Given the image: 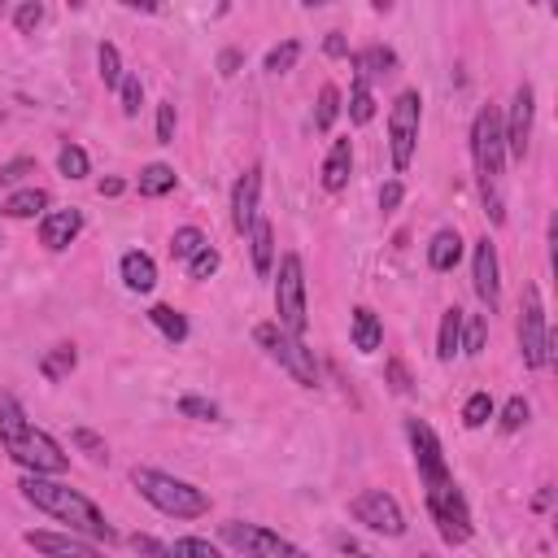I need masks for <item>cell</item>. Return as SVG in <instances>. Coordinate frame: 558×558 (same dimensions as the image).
Instances as JSON below:
<instances>
[{"label":"cell","instance_id":"6da1fadb","mask_svg":"<svg viewBox=\"0 0 558 558\" xmlns=\"http://www.w3.org/2000/svg\"><path fill=\"white\" fill-rule=\"evenodd\" d=\"M17 488H22V497H26L35 510L52 514V519L65 523L74 536H87V541H113V536H118V532L109 527L105 510H100L87 493L70 488V484L57 480V475H26Z\"/></svg>","mask_w":558,"mask_h":558},{"label":"cell","instance_id":"7a4b0ae2","mask_svg":"<svg viewBox=\"0 0 558 558\" xmlns=\"http://www.w3.org/2000/svg\"><path fill=\"white\" fill-rule=\"evenodd\" d=\"M0 445L26 475H61L70 466V453L26 418L22 401L13 392H0Z\"/></svg>","mask_w":558,"mask_h":558},{"label":"cell","instance_id":"3957f363","mask_svg":"<svg viewBox=\"0 0 558 558\" xmlns=\"http://www.w3.org/2000/svg\"><path fill=\"white\" fill-rule=\"evenodd\" d=\"M471 161H475V183L488 218L501 227L506 222V140H501V109L484 105L471 122Z\"/></svg>","mask_w":558,"mask_h":558},{"label":"cell","instance_id":"277c9868","mask_svg":"<svg viewBox=\"0 0 558 558\" xmlns=\"http://www.w3.org/2000/svg\"><path fill=\"white\" fill-rule=\"evenodd\" d=\"M131 484L140 488V497H144L153 510H161V514H170V519H201V514H209V493L196 488L192 480L170 475V471L135 466V471H131Z\"/></svg>","mask_w":558,"mask_h":558},{"label":"cell","instance_id":"5b68a950","mask_svg":"<svg viewBox=\"0 0 558 558\" xmlns=\"http://www.w3.org/2000/svg\"><path fill=\"white\" fill-rule=\"evenodd\" d=\"M423 497H427V514H432V523H436L440 541H445V545H466V541H471V532H475V523H471L466 497L458 493L453 475H449V480H440V484H423Z\"/></svg>","mask_w":558,"mask_h":558},{"label":"cell","instance_id":"8992f818","mask_svg":"<svg viewBox=\"0 0 558 558\" xmlns=\"http://www.w3.org/2000/svg\"><path fill=\"white\" fill-rule=\"evenodd\" d=\"M275 314H279V327L288 336H305L310 318H305V266H301V253H283L279 257V275H275Z\"/></svg>","mask_w":558,"mask_h":558},{"label":"cell","instance_id":"52a82bcc","mask_svg":"<svg viewBox=\"0 0 558 558\" xmlns=\"http://www.w3.org/2000/svg\"><path fill=\"white\" fill-rule=\"evenodd\" d=\"M549 353H554V340H549L541 288L523 283V296H519V357H523L527 371H541L549 362Z\"/></svg>","mask_w":558,"mask_h":558},{"label":"cell","instance_id":"ba28073f","mask_svg":"<svg viewBox=\"0 0 558 558\" xmlns=\"http://www.w3.org/2000/svg\"><path fill=\"white\" fill-rule=\"evenodd\" d=\"M253 340L266 349V357H275L301 388H318V362H314V353L296 340V336H288L279 323H262V327H253Z\"/></svg>","mask_w":558,"mask_h":558},{"label":"cell","instance_id":"9c48e42d","mask_svg":"<svg viewBox=\"0 0 558 558\" xmlns=\"http://www.w3.org/2000/svg\"><path fill=\"white\" fill-rule=\"evenodd\" d=\"M418 126H423V96L414 87H405L392 109H388V153H392V170H405L414 161L418 148Z\"/></svg>","mask_w":558,"mask_h":558},{"label":"cell","instance_id":"30bf717a","mask_svg":"<svg viewBox=\"0 0 558 558\" xmlns=\"http://www.w3.org/2000/svg\"><path fill=\"white\" fill-rule=\"evenodd\" d=\"M222 536H227L240 554H248V558H310L301 545H292L288 536H279V532H270V527H262V523H240V519H231V523H222Z\"/></svg>","mask_w":558,"mask_h":558},{"label":"cell","instance_id":"8fae6325","mask_svg":"<svg viewBox=\"0 0 558 558\" xmlns=\"http://www.w3.org/2000/svg\"><path fill=\"white\" fill-rule=\"evenodd\" d=\"M349 514H353L362 527L379 532V536H401V532H405V514H401L397 497L384 493V488H362V493L349 501Z\"/></svg>","mask_w":558,"mask_h":558},{"label":"cell","instance_id":"7c38bea8","mask_svg":"<svg viewBox=\"0 0 558 558\" xmlns=\"http://www.w3.org/2000/svg\"><path fill=\"white\" fill-rule=\"evenodd\" d=\"M532 118H536V96H532V83H519V87H514V96H510V113L501 118L506 157L523 161L527 140H532Z\"/></svg>","mask_w":558,"mask_h":558},{"label":"cell","instance_id":"4fadbf2b","mask_svg":"<svg viewBox=\"0 0 558 558\" xmlns=\"http://www.w3.org/2000/svg\"><path fill=\"white\" fill-rule=\"evenodd\" d=\"M405 436H410V449H414L418 480H423V484H440V480H449V462H445V449H440V436L432 432V423H423V418H405Z\"/></svg>","mask_w":558,"mask_h":558},{"label":"cell","instance_id":"5bb4252c","mask_svg":"<svg viewBox=\"0 0 558 558\" xmlns=\"http://www.w3.org/2000/svg\"><path fill=\"white\" fill-rule=\"evenodd\" d=\"M471 283H475V296L488 305V314L501 305V266H497V248L493 240H475L471 248Z\"/></svg>","mask_w":558,"mask_h":558},{"label":"cell","instance_id":"9a60e30c","mask_svg":"<svg viewBox=\"0 0 558 558\" xmlns=\"http://www.w3.org/2000/svg\"><path fill=\"white\" fill-rule=\"evenodd\" d=\"M22 541L44 558H105V549H96L87 536L74 532H26Z\"/></svg>","mask_w":558,"mask_h":558},{"label":"cell","instance_id":"2e32d148","mask_svg":"<svg viewBox=\"0 0 558 558\" xmlns=\"http://www.w3.org/2000/svg\"><path fill=\"white\" fill-rule=\"evenodd\" d=\"M257 196H262V166H248L231 187V227L244 235L257 222Z\"/></svg>","mask_w":558,"mask_h":558},{"label":"cell","instance_id":"e0dca14e","mask_svg":"<svg viewBox=\"0 0 558 558\" xmlns=\"http://www.w3.org/2000/svg\"><path fill=\"white\" fill-rule=\"evenodd\" d=\"M78 231H83V214H78L74 205H70V209H48V214L39 218V244L52 248V253L70 248V244L78 240Z\"/></svg>","mask_w":558,"mask_h":558},{"label":"cell","instance_id":"ac0fdd59","mask_svg":"<svg viewBox=\"0 0 558 558\" xmlns=\"http://www.w3.org/2000/svg\"><path fill=\"white\" fill-rule=\"evenodd\" d=\"M118 270H122V283H126L131 292H153V283H157V262H153L144 248L122 253Z\"/></svg>","mask_w":558,"mask_h":558},{"label":"cell","instance_id":"d6986e66","mask_svg":"<svg viewBox=\"0 0 558 558\" xmlns=\"http://www.w3.org/2000/svg\"><path fill=\"white\" fill-rule=\"evenodd\" d=\"M349 170H353V144H349V140H331V153H327V161H323V170H318L323 187H327V192H340V187L349 183Z\"/></svg>","mask_w":558,"mask_h":558},{"label":"cell","instance_id":"ffe728a7","mask_svg":"<svg viewBox=\"0 0 558 558\" xmlns=\"http://www.w3.org/2000/svg\"><path fill=\"white\" fill-rule=\"evenodd\" d=\"M349 336H353V349L357 353H375L384 344V323L371 305H357L353 310V323H349Z\"/></svg>","mask_w":558,"mask_h":558},{"label":"cell","instance_id":"44dd1931","mask_svg":"<svg viewBox=\"0 0 558 558\" xmlns=\"http://www.w3.org/2000/svg\"><path fill=\"white\" fill-rule=\"evenodd\" d=\"M458 257H462V235H458L453 227H440V231L432 235V244H427V266L445 275V270L458 266Z\"/></svg>","mask_w":558,"mask_h":558},{"label":"cell","instance_id":"7402d4cb","mask_svg":"<svg viewBox=\"0 0 558 558\" xmlns=\"http://www.w3.org/2000/svg\"><path fill=\"white\" fill-rule=\"evenodd\" d=\"M353 70H357V78H384V74H392L397 70V52L392 48H384V44H371V48H362V52H353Z\"/></svg>","mask_w":558,"mask_h":558},{"label":"cell","instance_id":"603a6c76","mask_svg":"<svg viewBox=\"0 0 558 558\" xmlns=\"http://www.w3.org/2000/svg\"><path fill=\"white\" fill-rule=\"evenodd\" d=\"M244 235H248V248H253V270L266 279V275H270V266H275V231H270V222H266V218H257Z\"/></svg>","mask_w":558,"mask_h":558},{"label":"cell","instance_id":"cb8c5ba5","mask_svg":"<svg viewBox=\"0 0 558 558\" xmlns=\"http://www.w3.org/2000/svg\"><path fill=\"white\" fill-rule=\"evenodd\" d=\"M48 209V192L44 187H17L4 205H0V214H9V218H35V214H44Z\"/></svg>","mask_w":558,"mask_h":558},{"label":"cell","instance_id":"d4e9b609","mask_svg":"<svg viewBox=\"0 0 558 558\" xmlns=\"http://www.w3.org/2000/svg\"><path fill=\"white\" fill-rule=\"evenodd\" d=\"M174 166H166V161H153V166H144L140 170V179H135V187H140V196H166V192H174Z\"/></svg>","mask_w":558,"mask_h":558},{"label":"cell","instance_id":"484cf974","mask_svg":"<svg viewBox=\"0 0 558 558\" xmlns=\"http://www.w3.org/2000/svg\"><path fill=\"white\" fill-rule=\"evenodd\" d=\"M458 340H462V310H458V305H449V310L440 314L436 357H440V362H453V353H458Z\"/></svg>","mask_w":558,"mask_h":558},{"label":"cell","instance_id":"4316f807","mask_svg":"<svg viewBox=\"0 0 558 558\" xmlns=\"http://www.w3.org/2000/svg\"><path fill=\"white\" fill-rule=\"evenodd\" d=\"M148 323H153L170 344H183V340H187V318H183L174 305H153V310H148Z\"/></svg>","mask_w":558,"mask_h":558},{"label":"cell","instance_id":"83f0119b","mask_svg":"<svg viewBox=\"0 0 558 558\" xmlns=\"http://www.w3.org/2000/svg\"><path fill=\"white\" fill-rule=\"evenodd\" d=\"M74 362H78V353H74V344H52L44 357H39V375L44 379H65L70 371H74Z\"/></svg>","mask_w":558,"mask_h":558},{"label":"cell","instance_id":"f1b7e54d","mask_svg":"<svg viewBox=\"0 0 558 558\" xmlns=\"http://www.w3.org/2000/svg\"><path fill=\"white\" fill-rule=\"evenodd\" d=\"M371 118H375L371 83H366V78H353V92H349V122H353V126H366Z\"/></svg>","mask_w":558,"mask_h":558},{"label":"cell","instance_id":"f546056e","mask_svg":"<svg viewBox=\"0 0 558 558\" xmlns=\"http://www.w3.org/2000/svg\"><path fill=\"white\" fill-rule=\"evenodd\" d=\"M336 113H340V92L331 87V83H323L318 87V105H314V131H331L336 126Z\"/></svg>","mask_w":558,"mask_h":558},{"label":"cell","instance_id":"4dcf8cb0","mask_svg":"<svg viewBox=\"0 0 558 558\" xmlns=\"http://www.w3.org/2000/svg\"><path fill=\"white\" fill-rule=\"evenodd\" d=\"M205 244H209V240H205V231H201V227H179V231L170 235V257L192 262V257H196Z\"/></svg>","mask_w":558,"mask_h":558},{"label":"cell","instance_id":"1f68e13d","mask_svg":"<svg viewBox=\"0 0 558 558\" xmlns=\"http://www.w3.org/2000/svg\"><path fill=\"white\" fill-rule=\"evenodd\" d=\"M484 336H488V318L484 314H462V340H458V353H480L484 349Z\"/></svg>","mask_w":558,"mask_h":558},{"label":"cell","instance_id":"d6a6232c","mask_svg":"<svg viewBox=\"0 0 558 558\" xmlns=\"http://www.w3.org/2000/svg\"><path fill=\"white\" fill-rule=\"evenodd\" d=\"M96 70H100V83L105 87H118L122 83V57H118L113 44H100L96 48Z\"/></svg>","mask_w":558,"mask_h":558},{"label":"cell","instance_id":"836d02e7","mask_svg":"<svg viewBox=\"0 0 558 558\" xmlns=\"http://www.w3.org/2000/svg\"><path fill=\"white\" fill-rule=\"evenodd\" d=\"M57 170H61L65 179H83V174L92 170V161H87V153H83L78 144H61V153H57Z\"/></svg>","mask_w":558,"mask_h":558},{"label":"cell","instance_id":"e575fe53","mask_svg":"<svg viewBox=\"0 0 558 558\" xmlns=\"http://www.w3.org/2000/svg\"><path fill=\"white\" fill-rule=\"evenodd\" d=\"M488 418H493V397L480 388V392L466 397V405H462V423H466V427H484Z\"/></svg>","mask_w":558,"mask_h":558},{"label":"cell","instance_id":"d590c367","mask_svg":"<svg viewBox=\"0 0 558 558\" xmlns=\"http://www.w3.org/2000/svg\"><path fill=\"white\" fill-rule=\"evenodd\" d=\"M170 558H222L218 545H209L205 536H179L170 545Z\"/></svg>","mask_w":558,"mask_h":558},{"label":"cell","instance_id":"8d00e7d4","mask_svg":"<svg viewBox=\"0 0 558 558\" xmlns=\"http://www.w3.org/2000/svg\"><path fill=\"white\" fill-rule=\"evenodd\" d=\"M296 57H301V44H296V39H283L279 48L266 52V70H270V74H288V70L296 65Z\"/></svg>","mask_w":558,"mask_h":558},{"label":"cell","instance_id":"74e56055","mask_svg":"<svg viewBox=\"0 0 558 558\" xmlns=\"http://www.w3.org/2000/svg\"><path fill=\"white\" fill-rule=\"evenodd\" d=\"M179 414H183V418H201V423H214V418H218V405H214L209 397L183 392V397H179Z\"/></svg>","mask_w":558,"mask_h":558},{"label":"cell","instance_id":"f35d334b","mask_svg":"<svg viewBox=\"0 0 558 558\" xmlns=\"http://www.w3.org/2000/svg\"><path fill=\"white\" fill-rule=\"evenodd\" d=\"M118 92H122V113L135 118V113H140V100H144V83H140V74H122Z\"/></svg>","mask_w":558,"mask_h":558},{"label":"cell","instance_id":"ab89813d","mask_svg":"<svg viewBox=\"0 0 558 558\" xmlns=\"http://www.w3.org/2000/svg\"><path fill=\"white\" fill-rule=\"evenodd\" d=\"M70 440H74V445H78V449H83V453H87L92 462H105V458H109L105 440H100V436H96L92 427H74V432H70Z\"/></svg>","mask_w":558,"mask_h":558},{"label":"cell","instance_id":"60d3db41","mask_svg":"<svg viewBox=\"0 0 558 558\" xmlns=\"http://www.w3.org/2000/svg\"><path fill=\"white\" fill-rule=\"evenodd\" d=\"M527 414H532V405H527L523 397H510V401L501 405V432H519V427L527 423Z\"/></svg>","mask_w":558,"mask_h":558},{"label":"cell","instance_id":"b9f144b4","mask_svg":"<svg viewBox=\"0 0 558 558\" xmlns=\"http://www.w3.org/2000/svg\"><path fill=\"white\" fill-rule=\"evenodd\" d=\"M13 22H17V31H22V35H31V31L44 22V4H39V0L17 4V9H13Z\"/></svg>","mask_w":558,"mask_h":558},{"label":"cell","instance_id":"7bdbcfd3","mask_svg":"<svg viewBox=\"0 0 558 558\" xmlns=\"http://www.w3.org/2000/svg\"><path fill=\"white\" fill-rule=\"evenodd\" d=\"M218 262H222V257H218V248H209V244H205V248L187 262V275H192V279H209V275L218 270Z\"/></svg>","mask_w":558,"mask_h":558},{"label":"cell","instance_id":"ee69618b","mask_svg":"<svg viewBox=\"0 0 558 558\" xmlns=\"http://www.w3.org/2000/svg\"><path fill=\"white\" fill-rule=\"evenodd\" d=\"M157 144H174V105L170 100L157 105Z\"/></svg>","mask_w":558,"mask_h":558},{"label":"cell","instance_id":"f6af8a7d","mask_svg":"<svg viewBox=\"0 0 558 558\" xmlns=\"http://www.w3.org/2000/svg\"><path fill=\"white\" fill-rule=\"evenodd\" d=\"M31 170H35V157H13L0 166V183H22Z\"/></svg>","mask_w":558,"mask_h":558},{"label":"cell","instance_id":"bcb514c9","mask_svg":"<svg viewBox=\"0 0 558 558\" xmlns=\"http://www.w3.org/2000/svg\"><path fill=\"white\" fill-rule=\"evenodd\" d=\"M384 375H388L392 392H410V371H405V362H401V357H392V362L384 366Z\"/></svg>","mask_w":558,"mask_h":558},{"label":"cell","instance_id":"7dc6e473","mask_svg":"<svg viewBox=\"0 0 558 558\" xmlns=\"http://www.w3.org/2000/svg\"><path fill=\"white\" fill-rule=\"evenodd\" d=\"M131 545H135V554H144V558H170V545H157L153 536H131Z\"/></svg>","mask_w":558,"mask_h":558},{"label":"cell","instance_id":"c3c4849f","mask_svg":"<svg viewBox=\"0 0 558 558\" xmlns=\"http://www.w3.org/2000/svg\"><path fill=\"white\" fill-rule=\"evenodd\" d=\"M401 196H405V187H401L397 179H392V183H384V187H379V209H397V205H401Z\"/></svg>","mask_w":558,"mask_h":558},{"label":"cell","instance_id":"681fc988","mask_svg":"<svg viewBox=\"0 0 558 558\" xmlns=\"http://www.w3.org/2000/svg\"><path fill=\"white\" fill-rule=\"evenodd\" d=\"M240 61H244V57H240V52H235V48H227V52H222V57H218V74H222V78H231V74H235V70H240Z\"/></svg>","mask_w":558,"mask_h":558},{"label":"cell","instance_id":"f907efd6","mask_svg":"<svg viewBox=\"0 0 558 558\" xmlns=\"http://www.w3.org/2000/svg\"><path fill=\"white\" fill-rule=\"evenodd\" d=\"M323 48H327V57H349V44H344V35H340V31H331Z\"/></svg>","mask_w":558,"mask_h":558},{"label":"cell","instance_id":"816d5d0a","mask_svg":"<svg viewBox=\"0 0 558 558\" xmlns=\"http://www.w3.org/2000/svg\"><path fill=\"white\" fill-rule=\"evenodd\" d=\"M122 192V179H100V196H118Z\"/></svg>","mask_w":558,"mask_h":558},{"label":"cell","instance_id":"f5cc1de1","mask_svg":"<svg viewBox=\"0 0 558 558\" xmlns=\"http://www.w3.org/2000/svg\"><path fill=\"white\" fill-rule=\"evenodd\" d=\"M353 558H375V554H353Z\"/></svg>","mask_w":558,"mask_h":558},{"label":"cell","instance_id":"db71d44e","mask_svg":"<svg viewBox=\"0 0 558 558\" xmlns=\"http://www.w3.org/2000/svg\"><path fill=\"white\" fill-rule=\"evenodd\" d=\"M0 244H4V235H0Z\"/></svg>","mask_w":558,"mask_h":558},{"label":"cell","instance_id":"11a10c76","mask_svg":"<svg viewBox=\"0 0 558 558\" xmlns=\"http://www.w3.org/2000/svg\"><path fill=\"white\" fill-rule=\"evenodd\" d=\"M423 558H432V554H423Z\"/></svg>","mask_w":558,"mask_h":558},{"label":"cell","instance_id":"9f6ffc18","mask_svg":"<svg viewBox=\"0 0 558 558\" xmlns=\"http://www.w3.org/2000/svg\"><path fill=\"white\" fill-rule=\"evenodd\" d=\"M240 558H248V554H240Z\"/></svg>","mask_w":558,"mask_h":558}]
</instances>
